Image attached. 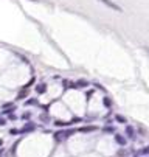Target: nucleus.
<instances>
[{"label":"nucleus","instance_id":"nucleus-16","mask_svg":"<svg viewBox=\"0 0 149 157\" xmlns=\"http://www.w3.org/2000/svg\"><path fill=\"white\" fill-rule=\"evenodd\" d=\"M11 106H14V104H12V103H5V104H3V109H8V107H11Z\"/></svg>","mask_w":149,"mask_h":157},{"label":"nucleus","instance_id":"nucleus-17","mask_svg":"<svg viewBox=\"0 0 149 157\" xmlns=\"http://www.w3.org/2000/svg\"><path fill=\"white\" fill-rule=\"evenodd\" d=\"M95 87H96V89H99V90H103V92H104V90H106V89H104V87H103V86H101V84H95Z\"/></svg>","mask_w":149,"mask_h":157},{"label":"nucleus","instance_id":"nucleus-15","mask_svg":"<svg viewBox=\"0 0 149 157\" xmlns=\"http://www.w3.org/2000/svg\"><path fill=\"white\" fill-rule=\"evenodd\" d=\"M10 134H11V135H16V134H19V129H11Z\"/></svg>","mask_w":149,"mask_h":157},{"label":"nucleus","instance_id":"nucleus-2","mask_svg":"<svg viewBox=\"0 0 149 157\" xmlns=\"http://www.w3.org/2000/svg\"><path fill=\"white\" fill-rule=\"evenodd\" d=\"M34 129H36V124L34 123H28V124H25L22 129H19V134H26V132L34 131Z\"/></svg>","mask_w":149,"mask_h":157},{"label":"nucleus","instance_id":"nucleus-10","mask_svg":"<svg viewBox=\"0 0 149 157\" xmlns=\"http://www.w3.org/2000/svg\"><path fill=\"white\" fill-rule=\"evenodd\" d=\"M33 104H37V100L31 98V100H26V101H25V106H33Z\"/></svg>","mask_w":149,"mask_h":157},{"label":"nucleus","instance_id":"nucleus-7","mask_svg":"<svg viewBox=\"0 0 149 157\" xmlns=\"http://www.w3.org/2000/svg\"><path fill=\"white\" fill-rule=\"evenodd\" d=\"M55 124H56V126L58 128H65V126H69V122H61V120H58V122H55Z\"/></svg>","mask_w":149,"mask_h":157},{"label":"nucleus","instance_id":"nucleus-20","mask_svg":"<svg viewBox=\"0 0 149 157\" xmlns=\"http://www.w3.org/2000/svg\"><path fill=\"white\" fill-rule=\"evenodd\" d=\"M16 118H17V117H16L14 114H11V115H10V120H16Z\"/></svg>","mask_w":149,"mask_h":157},{"label":"nucleus","instance_id":"nucleus-19","mask_svg":"<svg viewBox=\"0 0 149 157\" xmlns=\"http://www.w3.org/2000/svg\"><path fill=\"white\" fill-rule=\"evenodd\" d=\"M143 152V154H149V146H146V148H144V149L141 151Z\"/></svg>","mask_w":149,"mask_h":157},{"label":"nucleus","instance_id":"nucleus-3","mask_svg":"<svg viewBox=\"0 0 149 157\" xmlns=\"http://www.w3.org/2000/svg\"><path fill=\"white\" fill-rule=\"evenodd\" d=\"M115 142L118 143V145H121V146H124V145H126V138H124V137H121L120 134H116V135H115Z\"/></svg>","mask_w":149,"mask_h":157},{"label":"nucleus","instance_id":"nucleus-1","mask_svg":"<svg viewBox=\"0 0 149 157\" xmlns=\"http://www.w3.org/2000/svg\"><path fill=\"white\" fill-rule=\"evenodd\" d=\"M99 2L104 3L107 8H110V10H114V11H116V13H121V11H123V10H121V6L116 5V3H114L112 0H99Z\"/></svg>","mask_w":149,"mask_h":157},{"label":"nucleus","instance_id":"nucleus-18","mask_svg":"<svg viewBox=\"0 0 149 157\" xmlns=\"http://www.w3.org/2000/svg\"><path fill=\"white\" fill-rule=\"evenodd\" d=\"M6 124V120L5 118H0V126H5Z\"/></svg>","mask_w":149,"mask_h":157},{"label":"nucleus","instance_id":"nucleus-11","mask_svg":"<svg viewBox=\"0 0 149 157\" xmlns=\"http://www.w3.org/2000/svg\"><path fill=\"white\" fill-rule=\"evenodd\" d=\"M115 118H116V122H118V123H123V124L126 123V118H124L123 115H116Z\"/></svg>","mask_w":149,"mask_h":157},{"label":"nucleus","instance_id":"nucleus-9","mask_svg":"<svg viewBox=\"0 0 149 157\" xmlns=\"http://www.w3.org/2000/svg\"><path fill=\"white\" fill-rule=\"evenodd\" d=\"M26 95H28V89H24V90H22L19 95H17V100H24Z\"/></svg>","mask_w":149,"mask_h":157},{"label":"nucleus","instance_id":"nucleus-21","mask_svg":"<svg viewBox=\"0 0 149 157\" xmlns=\"http://www.w3.org/2000/svg\"><path fill=\"white\" fill-rule=\"evenodd\" d=\"M144 48V51H146V53H149V47H143Z\"/></svg>","mask_w":149,"mask_h":157},{"label":"nucleus","instance_id":"nucleus-8","mask_svg":"<svg viewBox=\"0 0 149 157\" xmlns=\"http://www.w3.org/2000/svg\"><path fill=\"white\" fill-rule=\"evenodd\" d=\"M95 129H96L95 126H84V128H81L79 131L81 132H92V131H95Z\"/></svg>","mask_w":149,"mask_h":157},{"label":"nucleus","instance_id":"nucleus-12","mask_svg":"<svg viewBox=\"0 0 149 157\" xmlns=\"http://www.w3.org/2000/svg\"><path fill=\"white\" fill-rule=\"evenodd\" d=\"M104 132L112 134V132H115V128H114V126H106V128H104Z\"/></svg>","mask_w":149,"mask_h":157},{"label":"nucleus","instance_id":"nucleus-14","mask_svg":"<svg viewBox=\"0 0 149 157\" xmlns=\"http://www.w3.org/2000/svg\"><path fill=\"white\" fill-rule=\"evenodd\" d=\"M104 106L106 107H110V100H109V98H104Z\"/></svg>","mask_w":149,"mask_h":157},{"label":"nucleus","instance_id":"nucleus-4","mask_svg":"<svg viewBox=\"0 0 149 157\" xmlns=\"http://www.w3.org/2000/svg\"><path fill=\"white\" fill-rule=\"evenodd\" d=\"M126 134H128V137H129V138H134V137H135L134 128H132V126H126Z\"/></svg>","mask_w":149,"mask_h":157},{"label":"nucleus","instance_id":"nucleus-6","mask_svg":"<svg viewBox=\"0 0 149 157\" xmlns=\"http://www.w3.org/2000/svg\"><path fill=\"white\" fill-rule=\"evenodd\" d=\"M45 90H47V86H45V84H39V86H36V92H37V93H45Z\"/></svg>","mask_w":149,"mask_h":157},{"label":"nucleus","instance_id":"nucleus-22","mask_svg":"<svg viewBox=\"0 0 149 157\" xmlns=\"http://www.w3.org/2000/svg\"><path fill=\"white\" fill-rule=\"evenodd\" d=\"M2 143H3V142H2V140H0V146H2Z\"/></svg>","mask_w":149,"mask_h":157},{"label":"nucleus","instance_id":"nucleus-13","mask_svg":"<svg viewBox=\"0 0 149 157\" xmlns=\"http://www.w3.org/2000/svg\"><path fill=\"white\" fill-rule=\"evenodd\" d=\"M30 117H31V114H30V112H25V114L22 115V118H24V120H28Z\"/></svg>","mask_w":149,"mask_h":157},{"label":"nucleus","instance_id":"nucleus-5","mask_svg":"<svg viewBox=\"0 0 149 157\" xmlns=\"http://www.w3.org/2000/svg\"><path fill=\"white\" fill-rule=\"evenodd\" d=\"M87 86H89V83L84 81V79H79V81L75 83V87H87Z\"/></svg>","mask_w":149,"mask_h":157}]
</instances>
